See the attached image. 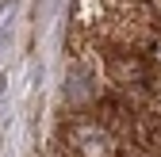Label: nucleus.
Returning a JSON list of instances; mask_svg holds the SVG:
<instances>
[{
	"mask_svg": "<svg viewBox=\"0 0 161 157\" xmlns=\"http://www.w3.org/2000/svg\"><path fill=\"white\" fill-rule=\"evenodd\" d=\"M65 142L77 157H115V138L108 127H100L96 119H73L65 127Z\"/></svg>",
	"mask_w": 161,
	"mask_h": 157,
	"instance_id": "f257e3e1",
	"label": "nucleus"
}]
</instances>
